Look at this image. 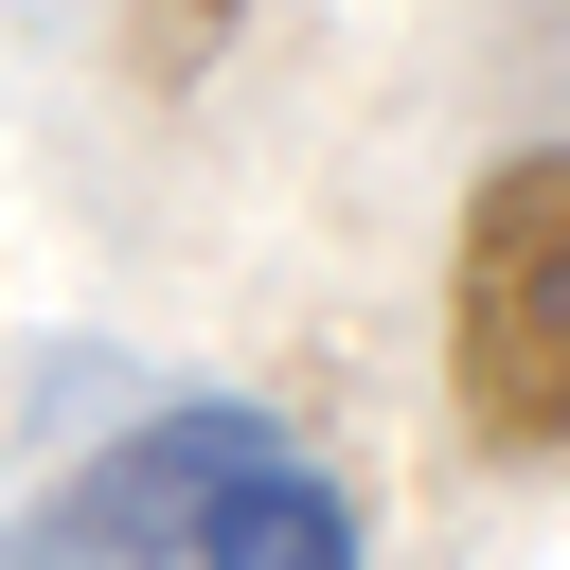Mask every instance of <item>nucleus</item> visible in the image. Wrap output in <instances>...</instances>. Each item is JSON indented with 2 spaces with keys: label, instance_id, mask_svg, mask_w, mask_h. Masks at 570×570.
I'll use <instances>...</instances> for the list:
<instances>
[{
  "label": "nucleus",
  "instance_id": "f03ea898",
  "mask_svg": "<svg viewBox=\"0 0 570 570\" xmlns=\"http://www.w3.org/2000/svg\"><path fill=\"white\" fill-rule=\"evenodd\" d=\"M267 463V410H232V392H196V410H142L0 570H196V534H214V499Z\"/></svg>",
  "mask_w": 570,
  "mask_h": 570
},
{
  "label": "nucleus",
  "instance_id": "f257e3e1",
  "mask_svg": "<svg viewBox=\"0 0 570 570\" xmlns=\"http://www.w3.org/2000/svg\"><path fill=\"white\" fill-rule=\"evenodd\" d=\"M445 392L499 463H570V142H517L445 249Z\"/></svg>",
  "mask_w": 570,
  "mask_h": 570
},
{
  "label": "nucleus",
  "instance_id": "7ed1b4c3",
  "mask_svg": "<svg viewBox=\"0 0 570 570\" xmlns=\"http://www.w3.org/2000/svg\"><path fill=\"white\" fill-rule=\"evenodd\" d=\"M196 570H356V499L338 481H303L285 445L214 499V534H196Z\"/></svg>",
  "mask_w": 570,
  "mask_h": 570
}]
</instances>
